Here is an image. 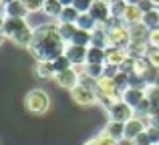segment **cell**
Listing matches in <instances>:
<instances>
[{"mask_svg":"<svg viewBox=\"0 0 159 145\" xmlns=\"http://www.w3.org/2000/svg\"><path fill=\"white\" fill-rule=\"evenodd\" d=\"M147 129V123L143 117H131L125 123V141H133L137 135H141Z\"/></svg>","mask_w":159,"mask_h":145,"instance_id":"9","label":"cell"},{"mask_svg":"<svg viewBox=\"0 0 159 145\" xmlns=\"http://www.w3.org/2000/svg\"><path fill=\"white\" fill-rule=\"evenodd\" d=\"M65 55L70 59L73 65H85L87 55H89V47H81V44H66Z\"/></svg>","mask_w":159,"mask_h":145,"instance_id":"12","label":"cell"},{"mask_svg":"<svg viewBox=\"0 0 159 145\" xmlns=\"http://www.w3.org/2000/svg\"><path fill=\"white\" fill-rule=\"evenodd\" d=\"M157 73H159V69L157 67H149L147 71L143 73V79H145V83H147V85H153V83H155V79H157Z\"/></svg>","mask_w":159,"mask_h":145,"instance_id":"33","label":"cell"},{"mask_svg":"<svg viewBox=\"0 0 159 145\" xmlns=\"http://www.w3.org/2000/svg\"><path fill=\"white\" fill-rule=\"evenodd\" d=\"M70 99L77 105L91 107L97 103V91L91 89V87H85V85H77L75 89H70Z\"/></svg>","mask_w":159,"mask_h":145,"instance_id":"5","label":"cell"},{"mask_svg":"<svg viewBox=\"0 0 159 145\" xmlns=\"http://www.w3.org/2000/svg\"><path fill=\"white\" fill-rule=\"evenodd\" d=\"M147 97V95H145V89H137V87H129V89H125L123 91V101L127 103L129 107H133V111L137 109V107L141 105V103H143V99Z\"/></svg>","mask_w":159,"mask_h":145,"instance_id":"13","label":"cell"},{"mask_svg":"<svg viewBox=\"0 0 159 145\" xmlns=\"http://www.w3.org/2000/svg\"><path fill=\"white\" fill-rule=\"evenodd\" d=\"M119 71L125 73V75H135V59H133V57H129V59L119 67Z\"/></svg>","mask_w":159,"mask_h":145,"instance_id":"32","label":"cell"},{"mask_svg":"<svg viewBox=\"0 0 159 145\" xmlns=\"http://www.w3.org/2000/svg\"><path fill=\"white\" fill-rule=\"evenodd\" d=\"M66 43L58 32V26L54 24H40L34 28L32 40L28 44V52L36 61H54L61 55H65Z\"/></svg>","mask_w":159,"mask_h":145,"instance_id":"1","label":"cell"},{"mask_svg":"<svg viewBox=\"0 0 159 145\" xmlns=\"http://www.w3.org/2000/svg\"><path fill=\"white\" fill-rule=\"evenodd\" d=\"M129 59L127 48H117V47H107L105 48V65H115L121 67L125 61Z\"/></svg>","mask_w":159,"mask_h":145,"instance_id":"11","label":"cell"},{"mask_svg":"<svg viewBox=\"0 0 159 145\" xmlns=\"http://www.w3.org/2000/svg\"><path fill=\"white\" fill-rule=\"evenodd\" d=\"M147 40H149V47H151V48H159V26L149 30Z\"/></svg>","mask_w":159,"mask_h":145,"instance_id":"35","label":"cell"},{"mask_svg":"<svg viewBox=\"0 0 159 145\" xmlns=\"http://www.w3.org/2000/svg\"><path fill=\"white\" fill-rule=\"evenodd\" d=\"M48 105H51V99L43 89H32L24 97V109L30 115H44L48 111Z\"/></svg>","mask_w":159,"mask_h":145,"instance_id":"3","label":"cell"},{"mask_svg":"<svg viewBox=\"0 0 159 145\" xmlns=\"http://www.w3.org/2000/svg\"><path fill=\"white\" fill-rule=\"evenodd\" d=\"M143 24L149 28V30L159 26V8H153V10L145 12V14H143Z\"/></svg>","mask_w":159,"mask_h":145,"instance_id":"27","label":"cell"},{"mask_svg":"<svg viewBox=\"0 0 159 145\" xmlns=\"http://www.w3.org/2000/svg\"><path fill=\"white\" fill-rule=\"evenodd\" d=\"M125 2H127V4H139L141 0H125Z\"/></svg>","mask_w":159,"mask_h":145,"instance_id":"45","label":"cell"},{"mask_svg":"<svg viewBox=\"0 0 159 145\" xmlns=\"http://www.w3.org/2000/svg\"><path fill=\"white\" fill-rule=\"evenodd\" d=\"M62 8L65 6L61 4V0H44V4H43V12H44L47 18H57L58 20Z\"/></svg>","mask_w":159,"mask_h":145,"instance_id":"19","label":"cell"},{"mask_svg":"<svg viewBox=\"0 0 159 145\" xmlns=\"http://www.w3.org/2000/svg\"><path fill=\"white\" fill-rule=\"evenodd\" d=\"M137 6H139L141 10H143V14H145V12H149V10H153V8H155V6H153V2H151V0H141V2L137 4Z\"/></svg>","mask_w":159,"mask_h":145,"instance_id":"40","label":"cell"},{"mask_svg":"<svg viewBox=\"0 0 159 145\" xmlns=\"http://www.w3.org/2000/svg\"><path fill=\"white\" fill-rule=\"evenodd\" d=\"M73 2H75V0H61L62 6H73Z\"/></svg>","mask_w":159,"mask_h":145,"instance_id":"43","label":"cell"},{"mask_svg":"<svg viewBox=\"0 0 159 145\" xmlns=\"http://www.w3.org/2000/svg\"><path fill=\"white\" fill-rule=\"evenodd\" d=\"M95 91L107 95V97H113L115 101H121V97H123V93L117 89L115 81H113L111 77H105V75H103L101 79H97V89H95Z\"/></svg>","mask_w":159,"mask_h":145,"instance_id":"8","label":"cell"},{"mask_svg":"<svg viewBox=\"0 0 159 145\" xmlns=\"http://www.w3.org/2000/svg\"><path fill=\"white\" fill-rule=\"evenodd\" d=\"M149 48H151L149 47V40H131L127 47V52L133 59H139V57H147Z\"/></svg>","mask_w":159,"mask_h":145,"instance_id":"18","label":"cell"},{"mask_svg":"<svg viewBox=\"0 0 159 145\" xmlns=\"http://www.w3.org/2000/svg\"><path fill=\"white\" fill-rule=\"evenodd\" d=\"M2 30L8 40H12L14 44L24 47V48H28V44L32 40V34H34V28L28 24L26 18H6Z\"/></svg>","mask_w":159,"mask_h":145,"instance_id":"2","label":"cell"},{"mask_svg":"<svg viewBox=\"0 0 159 145\" xmlns=\"http://www.w3.org/2000/svg\"><path fill=\"white\" fill-rule=\"evenodd\" d=\"M28 14H30V10L22 0H12L4 6V16L6 18H26Z\"/></svg>","mask_w":159,"mask_h":145,"instance_id":"10","label":"cell"},{"mask_svg":"<svg viewBox=\"0 0 159 145\" xmlns=\"http://www.w3.org/2000/svg\"><path fill=\"white\" fill-rule=\"evenodd\" d=\"M107 36H109V47L127 48L129 43H131V32H129V26H125V24L109 26L107 28Z\"/></svg>","mask_w":159,"mask_h":145,"instance_id":"4","label":"cell"},{"mask_svg":"<svg viewBox=\"0 0 159 145\" xmlns=\"http://www.w3.org/2000/svg\"><path fill=\"white\" fill-rule=\"evenodd\" d=\"M52 63H54V69H57V73H58V71H66V69L75 67V65L70 63V59H69L66 55H61L58 59H54Z\"/></svg>","mask_w":159,"mask_h":145,"instance_id":"28","label":"cell"},{"mask_svg":"<svg viewBox=\"0 0 159 145\" xmlns=\"http://www.w3.org/2000/svg\"><path fill=\"white\" fill-rule=\"evenodd\" d=\"M155 145H159V143H155Z\"/></svg>","mask_w":159,"mask_h":145,"instance_id":"51","label":"cell"},{"mask_svg":"<svg viewBox=\"0 0 159 145\" xmlns=\"http://www.w3.org/2000/svg\"><path fill=\"white\" fill-rule=\"evenodd\" d=\"M22 2L28 6V10H30V12H39V10H43L44 0H22Z\"/></svg>","mask_w":159,"mask_h":145,"instance_id":"36","label":"cell"},{"mask_svg":"<svg viewBox=\"0 0 159 145\" xmlns=\"http://www.w3.org/2000/svg\"><path fill=\"white\" fill-rule=\"evenodd\" d=\"M4 6H6V2H4V0H0V12H4Z\"/></svg>","mask_w":159,"mask_h":145,"instance_id":"46","label":"cell"},{"mask_svg":"<svg viewBox=\"0 0 159 145\" xmlns=\"http://www.w3.org/2000/svg\"><path fill=\"white\" fill-rule=\"evenodd\" d=\"M4 2H6V4H8V2H12V0H4Z\"/></svg>","mask_w":159,"mask_h":145,"instance_id":"50","label":"cell"},{"mask_svg":"<svg viewBox=\"0 0 159 145\" xmlns=\"http://www.w3.org/2000/svg\"><path fill=\"white\" fill-rule=\"evenodd\" d=\"M129 32H131V40H147V36H149V28L145 26L143 22L131 24V26H129Z\"/></svg>","mask_w":159,"mask_h":145,"instance_id":"23","label":"cell"},{"mask_svg":"<svg viewBox=\"0 0 159 145\" xmlns=\"http://www.w3.org/2000/svg\"><path fill=\"white\" fill-rule=\"evenodd\" d=\"M119 73V67H115V65H105V77H115V75Z\"/></svg>","mask_w":159,"mask_h":145,"instance_id":"41","label":"cell"},{"mask_svg":"<svg viewBox=\"0 0 159 145\" xmlns=\"http://www.w3.org/2000/svg\"><path fill=\"white\" fill-rule=\"evenodd\" d=\"M89 14L93 16L95 20H97L99 24H105L109 18H111V4H107V2H99V0H95L93 2V6H91V10H89Z\"/></svg>","mask_w":159,"mask_h":145,"instance_id":"14","label":"cell"},{"mask_svg":"<svg viewBox=\"0 0 159 145\" xmlns=\"http://www.w3.org/2000/svg\"><path fill=\"white\" fill-rule=\"evenodd\" d=\"M81 12L77 10L75 6H65L61 12V16H58V22H70V24H77V18Z\"/></svg>","mask_w":159,"mask_h":145,"instance_id":"26","label":"cell"},{"mask_svg":"<svg viewBox=\"0 0 159 145\" xmlns=\"http://www.w3.org/2000/svg\"><path fill=\"white\" fill-rule=\"evenodd\" d=\"M151 2H153V6H155V8H159V0H151Z\"/></svg>","mask_w":159,"mask_h":145,"instance_id":"47","label":"cell"},{"mask_svg":"<svg viewBox=\"0 0 159 145\" xmlns=\"http://www.w3.org/2000/svg\"><path fill=\"white\" fill-rule=\"evenodd\" d=\"M77 26H79V28H83V30L93 32L95 28L99 26V22L89 14V12H81V14H79V18H77Z\"/></svg>","mask_w":159,"mask_h":145,"instance_id":"21","label":"cell"},{"mask_svg":"<svg viewBox=\"0 0 159 145\" xmlns=\"http://www.w3.org/2000/svg\"><path fill=\"white\" fill-rule=\"evenodd\" d=\"M4 39H6V36H4V30L0 28V44H2V40H4Z\"/></svg>","mask_w":159,"mask_h":145,"instance_id":"44","label":"cell"},{"mask_svg":"<svg viewBox=\"0 0 159 145\" xmlns=\"http://www.w3.org/2000/svg\"><path fill=\"white\" fill-rule=\"evenodd\" d=\"M145 131H147V135H149V139H151V143H153V145L159 143V129H157V127H151V125H149Z\"/></svg>","mask_w":159,"mask_h":145,"instance_id":"39","label":"cell"},{"mask_svg":"<svg viewBox=\"0 0 159 145\" xmlns=\"http://www.w3.org/2000/svg\"><path fill=\"white\" fill-rule=\"evenodd\" d=\"M91 47H99V48H107L109 47V36H107V28L103 24H99L93 30V40H91Z\"/></svg>","mask_w":159,"mask_h":145,"instance_id":"20","label":"cell"},{"mask_svg":"<svg viewBox=\"0 0 159 145\" xmlns=\"http://www.w3.org/2000/svg\"><path fill=\"white\" fill-rule=\"evenodd\" d=\"M147 59H149V63H151L153 67H157V69H159V48H149Z\"/></svg>","mask_w":159,"mask_h":145,"instance_id":"38","label":"cell"},{"mask_svg":"<svg viewBox=\"0 0 159 145\" xmlns=\"http://www.w3.org/2000/svg\"><path fill=\"white\" fill-rule=\"evenodd\" d=\"M87 63H93V65H105V48H99V47H89Z\"/></svg>","mask_w":159,"mask_h":145,"instance_id":"25","label":"cell"},{"mask_svg":"<svg viewBox=\"0 0 159 145\" xmlns=\"http://www.w3.org/2000/svg\"><path fill=\"white\" fill-rule=\"evenodd\" d=\"M123 22H125V26H131V24H139V22H143V10H141L137 4H127L125 6V10H123Z\"/></svg>","mask_w":159,"mask_h":145,"instance_id":"15","label":"cell"},{"mask_svg":"<svg viewBox=\"0 0 159 145\" xmlns=\"http://www.w3.org/2000/svg\"><path fill=\"white\" fill-rule=\"evenodd\" d=\"M113 81H115V85H117V89L123 93L125 89H129V75H125V73H117L115 77H113Z\"/></svg>","mask_w":159,"mask_h":145,"instance_id":"29","label":"cell"},{"mask_svg":"<svg viewBox=\"0 0 159 145\" xmlns=\"http://www.w3.org/2000/svg\"><path fill=\"white\" fill-rule=\"evenodd\" d=\"M153 85H157V87H159V73H157V79H155V83H153Z\"/></svg>","mask_w":159,"mask_h":145,"instance_id":"48","label":"cell"},{"mask_svg":"<svg viewBox=\"0 0 159 145\" xmlns=\"http://www.w3.org/2000/svg\"><path fill=\"white\" fill-rule=\"evenodd\" d=\"M149 125H151V127H157V129H159V115H153V117H149Z\"/></svg>","mask_w":159,"mask_h":145,"instance_id":"42","label":"cell"},{"mask_svg":"<svg viewBox=\"0 0 159 145\" xmlns=\"http://www.w3.org/2000/svg\"><path fill=\"white\" fill-rule=\"evenodd\" d=\"M131 143H133V145H153L151 139H149V135H147V131H143L141 135H137V137L133 139Z\"/></svg>","mask_w":159,"mask_h":145,"instance_id":"37","label":"cell"},{"mask_svg":"<svg viewBox=\"0 0 159 145\" xmlns=\"http://www.w3.org/2000/svg\"><path fill=\"white\" fill-rule=\"evenodd\" d=\"M85 145H119V143L113 141V139H109V137H105V135L101 133V135H97V137H91Z\"/></svg>","mask_w":159,"mask_h":145,"instance_id":"31","label":"cell"},{"mask_svg":"<svg viewBox=\"0 0 159 145\" xmlns=\"http://www.w3.org/2000/svg\"><path fill=\"white\" fill-rule=\"evenodd\" d=\"M99 2H107V4H111V0H99Z\"/></svg>","mask_w":159,"mask_h":145,"instance_id":"49","label":"cell"},{"mask_svg":"<svg viewBox=\"0 0 159 145\" xmlns=\"http://www.w3.org/2000/svg\"><path fill=\"white\" fill-rule=\"evenodd\" d=\"M34 75L39 79H44V81H51V79H54V75H57L54 63H52V61H36Z\"/></svg>","mask_w":159,"mask_h":145,"instance_id":"17","label":"cell"},{"mask_svg":"<svg viewBox=\"0 0 159 145\" xmlns=\"http://www.w3.org/2000/svg\"><path fill=\"white\" fill-rule=\"evenodd\" d=\"M145 95H147V99L151 101V105H159V87L157 85H147Z\"/></svg>","mask_w":159,"mask_h":145,"instance_id":"30","label":"cell"},{"mask_svg":"<svg viewBox=\"0 0 159 145\" xmlns=\"http://www.w3.org/2000/svg\"><path fill=\"white\" fill-rule=\"evenodd\" d=\"M103 135L109 139H113V141H123L125 139V123H119V121H109L105 125V129H103Z\"/></svg>","mask_w":159,"mask_h":145,"instance_id":"16","label":"cell"},{"mask_svg":"<svg viewBox=\"0 0 159 145\" xmlns=\"http://www.w3.org/2000/svg\"><path fill=\"white\" fill-rule=\"evenodd\" d=\"M79 79H81L79 71H77L75 67H70V69H66V71H58L57 75H54L52 81L57 83L58 87H62V89L70 91V89H75V87L79 85Z\"/></svg>","mask_w":159,"mask_h":145,"instance_id":"7","label":"cell"},{"mask_svg":"<svg viewBox=\"0 0 159 145\" xmlns=\"http://www.w3.org/2000/svg\"><path fill=\"white\" fill-rule=\"evenodd\" d=\"M93 2H95V0H75L73 6L77 8L79 12H89L91 6H93Z\"/></svg>","mask_w":159,"mask_h":145,"instance_id":"34","label":"cell"},{"mask_svg":"<svg viewBox=\"0 0 159 145\" xmlns=\"http://www.w3.org/2000/svg\"><path fill=\"white\" fill-rule=\"evenodd\" d=\"M57 26H58V32H61V36L65 39V43L70 44V40H73L75 32L79 30V26H77V24H70V22H58Z\"/></svg>","mask_w":159,"mask_h":145,"instance_id":"22","label":"cell"},{"mask_svg":"<svg viewBox=\"0 0 159 145\" xmlns=\"http://www.w3.org/2000/svg\"><path fill=\"white\" fill-rule=\"evenodd\" d=\"M91 40H93V32H89V30H83V28H79V30L75 32L73 40H70V44H81V47H91Z\"/></svg>","mask_w":159,"mask_h":145,"instance_id":"24","label":"cell"},{"mask_svg":"<svg viewBox=\"0 0 159 145\" xmlns=\"http://www.w3.org/2000/svg\"><path fill=\"white\" fill-rule=\"evenodd\" d=\"M109 115V121H119V123H127L131 117H135V111H133V107H129L127 103L121 99V101H117L115 105L111 107V109L107 111Z\"/></svg>","mask_w":159,"mask_h":145,"instance_id":"6","label":"cell"}]
</instances>
